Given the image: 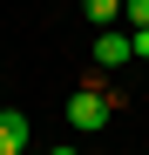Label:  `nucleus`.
<instances>
[{
    "mask_svg": "<svg viewBox=\"0 0 149 155\" xmlns=\"http://www.w3.org/2000/svg\"><path fill=\"white\" fill-rule=\"evenodd\" d=\"M68 128H74V135H95V128H109V94L74 88V94H68Z\"/></svg>",
    "mask_w": 149,
    "mask_h": 155,
    "instance_id": "1",
    "label": "nucleus"
},
{
    "mask_svg": "<svg viewBox=\"0 0 149 155\" xmlns=\"http://www.w3.org/2000/svg\"><path fill=\"white\" fill-rule=\"evenodd\" d=\"M95 61H102V68H129V61H136L129 34H115V27H95Z\"/></svg>",
    "mask_w": 149,
    "mask_h": 155,
    "instance_id": "2",
    "label": "nucleus"
},
{
    "mask_svg": "<svg viewBox=\"0 0 149 155\" xmlns=\"http://www.w3.org/2000/svg\"><path fill=\"white\" fill-rule=\"evenodd\" d=\"M0 155H27V115L0 108Z\"/></svg>",
    "mask_w": 149,
    "mask_h": 155,
    "instance_id": "3",
    "label": "nucleus"
},
{
    "mask_svg": "<svg viewBox=\"0 0 149 155\" xmlns=\"http://www.w3.org/2000/svg\"><path fill=\"white\" fill-rule=\"evenodd\" d=\"M81 14L95 20V27H115V20H122V0H81Z\"/></svg>",
    "mask_w": 149,
    "mask_h": 155,
    "instance_id": "4",
    "label": "nucleus"
},
{
    "mask_svg": "<svg viewBox=\"0 0 149 155\" xmlns=\"http://www.w3.org/2000/svg\"><path fill=\"white\" fill-rule=\"evenodd\" d=\"M122 20H136V27H149V0H122Z\"/></svg>",
    "mask_w": 149,
    "mask_h": 155,
    "instance_id": "5",
    "label": "nucleus"
},
{
    "mask_svg": "<svg viewBox=\"0 0 149 155\" xmlns=\"http://www.w3.org/2000/svg\"><path fill=\"white\" fill-rule=\"evenodd\" d=\"M129 47H136V61H149V27H136V34H129Z\"/></svg>",
    "mask_w": 149,
    "mask_h": 155,
    "instance_id": "6",
    "label": "nucleus"
},
{
    "mask_svg": "<svg viewBox=\"0 0 149 155\" xmlns=\"http://www.w3.org/2000/svg\"><path fill=\"white\" fill-rule=\"evenodd\" d=\"M47 155H74V148H47Z\"/></svg>",
    "mask_w": 149,
    "mask_h": 155,
    "instance_id": "7",
    "label": "nucleus"
}]
</instances>
